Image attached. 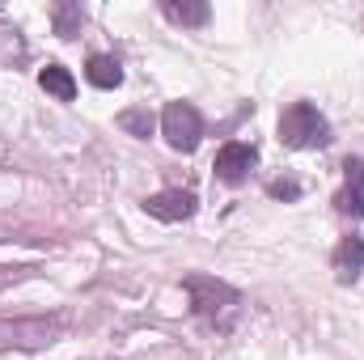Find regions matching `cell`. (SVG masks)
<instances>
[{"label":"cell","instance_id":"obj_1","mask_svg":"<svg viewBox=\"0 0 364 360\" xmlns=\"http://www.w3.org/2000/svg\"><path fill=\"white\" fill-rule=\"evenodd\" d=\"M182 292H186V301H191V314H195L199 322H208L216 335H229V331L237 327L242 309H246L242 292H237L233 284L208 275V271H191V275H182Z\"/></svg>","mask_w":364,"mask_h":360},{"label":"cell","instance_id":"obj_2","mask_svg":"<svg viewBox=\"0 0 364 360\" xmlns=\"http://www.w3.org/2000/svg\"><path fill=\"white\" fill-rule=\"evenodd\" d=\"M331 136V119L314 106V102H292L279 115V144L288 149H326Z\"/></svg>","mask_w":364,"mask_h":360},{"label":"cell","instance_id":"obj_3","mask_svg":"<svg viewBox=\"0 0 364 360\" xmlns=\"http://www.w3.org/2000/svg\"><path fill=\"white\" fill-rule=\"evenodd\" d=\"M161 136L174 153H195L199 140H203V119L191 102H170L161 110Z\"/></svg>","mask_w":364,"mask_h":360},{"label":"cell","instance_id":"obj_4","mask_svg":"<svg viewBox=\"0 0 364 360\" xmlns=\"http://www.w3.org/2000/svg\"><path fill=\"white\" fill-rule=\"evenodd\" d=\"M64 331L60 318H0V348H43Z\"/></svg>","mask_w":364,"mask_h":360},{"label":"cell","instance_id":"obj_5","mask_svg":"<svg viewBox=\"0 0 364 360\" xmlns=\"http://www.w3.org/2000/svg\"><path fill=\"white\" fill-rule=\"evenodd\" d=\"M255 166H259V149H255V144H246V140H229V144H220V153H216V162H212L216 179L229 182V186L246 182Z\"/></svg>","mask_w":364,"mask_h":360},{"label":"cell","instance_id":"obj_6","mask_svg":"<svg viewBox=\"0 0 364 360\" xmlns=\"http://www.w3.org/2000/svg\"><path fill=\"white\" fill-rule=\"evenodd\" d=\"M195 191H186V186H170V191H157V195H149L144 199V212L149 216H157V221H166V225H178V221H191L195 216Z\"/></svg>","mask_w":364,"mask_h":360},{"label":"cell","instance_id":"obj_7","mask_svg":"<svg viewBox=\"0 0 364 360\" xmlns=\"http://www.w3.org/2000/svg\"><path fill=\"white\" fill-rule=\"evenodd\" d=\"M335 203H339V212L352 216V221L364 216V157H348V162H343V186H339Z\"/></svg>","mask_w":364,"mask_h":360},{"label":"cell","instance_id":"obj_8","mask_svg":"<svg viewBox=\"0 0 364 360\" xmlns=\"http://www.w3.org/2000/svg\"><path fill=\"white\" fill-rule=\"evenodd\" d=\"M360 271H364V238L348 233V238L335 246V275H339L343 284H352Z\"/></svg>","mask_w":364,"mask_h":360},{"label":"cell","instance_id":"obj_9","mask_svg":"<svg viewBox=\"0 0 364 360\" xmlns=\"http://www.w3.org/2000/svg\"><path fill=\"white\" fill-rule=\"evenodd\" d=\"M85 77H90V85H97V90H119L123 85V64L114 55H90Z\"/></svg>","mask_w":364,"mask_h":360},{"label":"cell","instance_id":"obj_10","mask_svg":"<svg viewBox=\"0 0 364 360\" xmlns=\"http://www.w3.org/2000/svg\"><path fill=\"white\" fill-rule=\"evenodd\" d=\"M38 85L51 93V97H60V102H73V97H77V81H73V73H68L64 64H47V68L38 73Z\"/></svg>","mask_w":364,"mask_h":360},{"label":"cell","instance_id":"obj_11","mask_svg":"<svg viewBox=\"0 0 364 360\" xmlns=\"http://www.w3.org/2000/svg\"><path fill=\"white\" fill-rule=\"evenodd\" d=\"M161 13L174 21V26H208V17H212V9L208 4H186V0H166L161 4Z\"/></svg>","mask_w":364,"mask_h":360},{"label":"cell","instance_id":"obj_12","mask_svg":"<svg viewBox=\"0 0 364 360\" xmlns=\"http://www.w3.org/2000/svg\"><path fill=\"white\" fill-rule=\"evenodd\" d=\"M30 55V47H26V38H21V30L17 26H0V64H21Z\"/></svg>","mask_w":364,"mask_h":360},{"label":"cell","instance_id":"obj_13","mask_svg":"<svg viewBox=\"0 0 364 360\" xmlns=\"http://www.w3.org/2000/svg\"><path fill=\"white\" fill-rule=\"evenodd\" d=\"M51 21H55V34H60V38H77L85 13H81V4H55V9H51Z\"/></svg>","mask_w":364,"mask_h":360},{"label":"cell","instance_id":"obj_14","mask_svg":"<svg viewBox=\"0 0 364 360\" xmlns=\"http://www.w3.org/2000/svg\"><path fill=\"white\" fill-rule=\"evenodd\" d=\"M119 127L132 132L136 140H149V132H153V115H149V106H132V110H123V115H119Z\"/></svg>","mask_w":364,"mask_h":360},{"label":"cell","instance_id":"obj_15","mask_svg":"<svg viewBox=\"0 0 364 360\" xmlns=\"http://www.w3.org/2000/svg\"><path fill=\"white\" fill-rule=\"evenodd\" d=\"M267 191H272L275 199H296V195H301V186H296L292 179H275L272 186H267Z\"/></svg>","mask_w":364,"mask_h":360},{"label":"cell","instance_id":"obj_16","mask_svg":"<svg viewBox=\"0 0 364 360\" xmlns=\"http://www.w3.org/2000/svg\"><path fill=\"white\" fill-rule=\"evenodd\" d=\"M26 275H34V268H0V288H9V284H17Z\"/></svg>","mask_w":364,"mask_h":360}]
</instances>
